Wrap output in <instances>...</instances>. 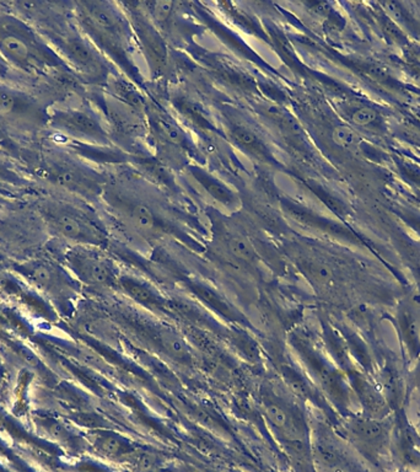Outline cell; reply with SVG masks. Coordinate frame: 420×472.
<instances>
[{
  "label": "cell",
  "instance_id": "cell-33",
  "mask_svg": "<svg viewBox=\"0 0 420 472\" xmlns=\"http://www.w3.org/2000/svg\"><path fill=\"white\" fill-rule=\"evenodd\" d=\"M413 58H414L415 62L420 65V49L415 52L414 55H413Z\"/></svg>",
  "mask_w": 420,
  "mask_h": 472
},
{
  "label": "cell",
  "instance_id": "cell-27",
  "mask_svg": "<svg viewBox=\"0 0 420 472\" xmlns=\"http://www.w3.org/2000/svg\"><path fill=\"white\" fill-rule=\"evenodd\" d=\"M399 324H401L402 335H403L404 340L407 342V346L410 348V353L413 356H418V351L420 348L419 335L417 331V324H415L413 316L408 311H404L401 314Z\"/></svg>",
  "mask_w": 420,
  "mask_h": 472
},
{
  "label": "cell",
  "instance_id": "cell-7",
  "mask_svg": "<svg viewBox=\"0 0 420 472\" xmlns=\"http://www.w3.org/2000/svg\"><path fill=\"white\" fill-rule=\"evenodd\" d=\"M343 435L353 448L372 462L385 460L392 446V427L383 419L349 417L344 421Z\"/></svg>",
  "mask_w": 420,
  "mask_h": 472
},
{
  "label": "cell",
  "instance_id": "cell-35",
  "mask_svg": "<svg viewBox=\"0 0 420 472\" xmlns=\"http://www.w3.org/2000/svg\"><path fill=\"white\" fill-rule=\"evenodd\" d=\"M1 203H3V200H1V198H0V204H1Z\"/></svg>",
  "mask_w": 420,
  "mask_h": 472
},
{
  "label": "cell",
  "instance_id": "cell-14",
  "mask_svg": "<svg viewBox=\"0 0 420 472\" xmlns=\"http://www.w3.org/2000/svg\"><path fill=\"white\" fill-rule=\"evenodd\" d=\"M214 240L220 250L229 256L231 260L241 266H257L259 254L256 246L252 244L250 238L241 231V229L230 225L223 219H217L213 222Z\"/></svg>",
  "mask_w": 420,
  "mask_h": 472
},
{
  "label": "cell",
  "instance_id": "cell-18",
  "mask_svg": "<svg viewBox=\"0 0 420 472\" xmlns=\"http://www.w3.org/2000/svg\"><path fill=\"white\" fill-rule=\"evenodd\" d=\"M20 272L35 286L48 292L60 290L66 286V274L46 261H33L21 265Z\"/></svg>",
  "mask_w": 420,
  "mask_h": 472
},
{
  "label": "cell",
  "instance_id": "cell-30",
  "mask_svg": "<svg viewBox=\"0 0 420 472\" xmlns=\"http://www.w3.org/2000/svg\"><path fill=\"white\" fill-rule=\"evenodd\" d=\"M382 8H383L385 14L387 15L388 20H391L393 24H399V25H403V11H402V9L399 8V6L397 4V3H393V1L382 3Z\"/></svg>",
  "mask_w": 420,
  "mask_h": 472
},
{
  "label": "cell",
  "instance_id": "cell-9",
  "mask_svg": "<svg viewBox=\"0 0 420 472\" xmlns=\"http://www.w3.org/2000/svg\"><path fill=\"white\" fill-rule=\"evenodd\" d=\"M71 271L82 283L93 287L118 286V272L107 256L100 254L91 246H77L66 255Z\"/></svg>",
  "mask_w": 420,
  "mask_h": 472
},
{
  "label": "cell",
  "instance_id": "cell-21",
  "mask_svg": "<svg viewBox=\"0 0 420 472\" xmlns=\"http://www.w3.org/2000/svg\"><path fill=\"white\" fill-rule=\"evenodd\" d=\"M118 286L128 297H131L140 305L154 310H165L167 308V303L161 297V294L158 293L156 289L150 284L143 282L140 279L129 276H120Z\"/></svg>",
  "mask_w": 420,
  "mask_h": 472
},
{
  "label": "cell",
  "instance_id": "cell-20",
  "mask_svg": "<svg viewBox=\"0 0 420 472\" xmlns=\"http://www.w3.org/2000/svg\"><path fill=\"white\" fill-rule=\"evenodd\" d=\"M190 173L193 179L198 182V185L202 186L203 190L206 191L208 195L220 204H223L225 208L234 209L239 207L240 200L234 191L231 190L229 186L225 185L223 181L209 174L207 170L199 166H190Z\"/></svg>",
  "mask_w": 420,
  "mask_h": 472
},
{
  "label": "cell",
  "instance_id": "cell-24",
  "mask_svg": "<svg viewBox=\"0 0 420 472\" xmlns=\"http://www.w3.org/2000/svg\"><path fill=\"white\" fill-rule=\"evenodd\" d=\"M95 446L102 455L112 459H128L134 453V448L120 435L113 433H101L95 439Z\"/></svg>",
  "mask_w": 420,
  "mask_h": 472
},
{
  "label": "cell",
  "instance_id": "cell-16",
  "mask_svg": "<svg viewBox=\"0 0 420 472\" xmlns=\"http://www.w3.org/2000/svg\"><path fill=\"white\" fill-rule=\"evenodd\" d=\"M230 141L235 146L240 148L242 152L247 155L255 157L262 163H272L274 161L273 155L269 150L267 144L262 138L257 134L255 130L248 125L242 123H230L229 125Z\"/></svg>",
  "mask_w": 420,
  "mask_h": 472
},
{
  "label": "cell",
  "instance_id": "cell-23",
  "mask_svg": "<svg viewBox=\"0 0 420 472\" xmlns=\"http://www.w3.org/2000/svg\"><path fill=\"white\" fill-rule=\"evenodd\" d=\"M35 112L36 107L31 98L0 84V114L31 116Z\"/></svg>",
  "mask_w": 420,
  "mask_h": 472
},
{
  "label": "cell",
  "instance_id": "cell-12",
  "mask_svg": "<svg viewBox=\"0 0 420 472\" xmlns=\"http://www.w3.org/2000/svg\"><path fill=\"white\" fill-rule=\"evenodd\" d=\"M51 179L60 187L90 200L104 195L106 189L102 175L69 160L53 164Z\"/></svg>",
  "mask_w": 420,
  "mask_h": 472
},
{
  "label": "cell",
  "instance_id": "cell-11",
  "mask_svg": "<svg viewBox=\"0 0 420 472\" xmlns=\"http://www.w3.org/2000/svg\"><path fill=\"white\" fill-rule=\"evenodd\" d=\"M106 198L117 216L122 218V222L138 235L149 239H156L169 230L161 217H158L150 207L143 202L131 201L122 198L120 195L112 193H106Z\"/></svg>",
  "mask_w": 420,
  "mask_h": 472
},
{
  "label": "cell",
  "instance_id": "cell-8",
  "mask_svg": "<svg viewBox=\"0 0 420 472\" xmlns=\"http://www.w3.org/2000/svg\"><path fill=\"white\" fill-rule=\"evenodd\" d=\"M312 460L315 472H364L332 429L318 424L311 430Z\"/></svg>",
  "mask_w": 420,
  "mask_h": 472
},
{
  "label": "cell",
  "instance_id": "cell-28",
  "mask_svg": "<svg viewBox=\"0 0 420 472\" xmlns=\"http://www.w3.org/2000/svg\"><path fill=\"white\" fill-rule=\"evenodd\" d=\"M331 139L339 148L354 149L359 146L360 137L349 125H336L331 132Z\"/></svg>",
  "mask_w": 420,
  "mask_h": 472
},
{
  "label": "cell",
  "instance_id": "cell-5",
  "mask_svg": "<svg viewBox=\"0 0 420 472\" xmlns=\"http://www.w3.org/2000/svg\"><path fill=\"white\" fill-rule=\"evenodd\" d=\"M49 42L68 68L77 71L84 79L93 82H106L109 79V63L88 36H84L75 28L52 30Z\"/></svg>",
  "mask_w": 420,
  "mask_h": 472
},
{
  "label": "cell",
  "instance_id": "cell-15",
  "mask_svg": "<svg viewBox=\"0 0 420 472\" xmlns=\"http://www.w3.org/2000/svg\"><path fill=\"white\" fill-rule=\"evenodd\" d=\"M348 376L349 384L360 401L364 416L377 419L386 418L391 411V406L388 405L382 391L378 390L377 386L372 384V381L366 379L364 375L354 370H348Z\"/></svg>",
  "mask_w": 420,
  "mask_h": 472
},
{
  "label": "cell",
  "instance_id": "cell-34",
  "mask_svg": "<svg viewBox=\"0 0 420 472\" xmlns=\"http://www.w3.org/2000/svg\"><path fill=\"white\" fill-rule=\"evenodd\" d=\"M8 472H20V471H17V470H14V469H10V470H9V471Z\"/></svg>",
  "mask_w": 420,
  "mask_h": 472
},
{
  "label": "cell",
  "instance_id": "cell-1",
  "mask_svg": "<svg viewBox=\"0 0 420 472\" xmlns=\"http://www.w3.org/2000/svg\"><path fill=\"white\" fill-rule=\"evenodd\" d=\"M261 410L271 432L289 455L298 472H315L311 428L298 402L272 387L263 389Z\"/></svg>",
  "mask_w": 420,
  "mask_h": 472
},
{
  "label": "cell",
  "instance_id": "cell-22",
  "mask_svg": "<svg viewBox=\"0 0 420 472\" xmlns=\"http://www.w3.org/2000/svg\"><path fill=\"white\" fill-rule=\"evenodd\" d=\"M187 286L190 288L192 293L196 294L199 300H202L203 303L212 306L217 313L223 315L226 319L237 321V322L245 321V319L241 317L240 314L232 306H230L224 299L221 298L212 288H209L201 282H194V281H188Z\"/></svg>",
  "mask_w": 420,
  "mask_h": 472
},
{
  "label": "cell",
  "instance_id": "cell-17",
  "mask_svg": "<svg viewBox=\"0 0 420 472\" xmlns=\"http://www.w3.org/2000/svg\"><path fill=\"white\" fill-rule=\"evenodd\" d=\"M150 125L158 139L164 148H175L181 152L192 150V144L186 133L181 130L175 121L166 114H150Z\"/></svg>",
  "mask_w": 420,
  "mask_h": 472
},
{
  "label": "cell",
  "instance_id": "cell-32",
  "mask_svg": "<svg viewBox=\"0 0 420 472\" xmlns=\"http://www.w3.org/2000/svg\"><path fill=\"white\" fill-rule=\"evenodd\" d=\"M8 179H9V173L6 171V168H1V166H0V180Z\"/></svg>",
  "mask_w": 420,
  "mask_h": 472
},
{
  "label": "cell",
  "instance_id": "cell-31",
  "mask_svg": "<svg viewBox=\"0 0 420 472\" xmlns=\"http://www.w3.org/2000/svg\"><path fill=\"white\" fill-rule=\"evenodd\" d=\"M10 67L8 65L6 60H3L1 55H0V82H1V80H6V78L9 76V74H10Z\"/></svg>",
  "mask_w": 420,
  "mask_h": 472
},
{
  "label": "cell",
  "instance_id": "cell-6",
  "mask_svg": "<svg viewBox=\"0 0 420 472\" xmlns=\"http://www.w3.org/2000/svg\"><path fill=\"white\" fill-rule=\"evenodd\" d=\"M290 346L299 356L309 375L322 392L331 399L339 410L345 411L349 406V390L338 370L328 363L311 340L302 332H293Z\"/></svg>",
  "mask_w": 420,
  "mask_h": 472
},
{
  "label": "cell",
  "instance_id": "cell-25",
  "mask_svg": "<svg viewBox=\"0 0 420 472\" xmlns=\"http://www.w3.org/2000/svg\"><path fill=\"white\" fill-rule=\"evenodd\" d=\"M111 91L115 100L120 103H125L128 107L136 110L139 114H142L145 110L144 100L142 94L138 91V89L133 87L131 82H127L125 79H117L111 84Z\"/></svg>",
  "mask_w": 420,
  "mask_h": 472
},
{
  "label": "cell",
  "instance_id": "cell-26",
  "mask_svg": "<svg viewBox=\"0 0 420 472\" xmlns=\"http://www.w3.org/2000/svg\"><path fill=\"white\" fill-rule=\"evenodd\" d=\"M174 105H175L176 109L180 111V114H183L187 120L191 121L193 125L204 130L212 128V125L207 120L203 110H201V107L196 103L191 101L190 98H174Z\"/></svg>",
  "mask_w": 420,
  "mask_h": 472
},
{
  "label": "cell",
  "instance_id": "cell-29",
  "mask_svg": "<svg viewBox=\"0 0 420 472\" xmlns=\"http://www.w3.org/2000/svg\"><path fill=\"white\" fill-rule=\"evenodd\" d=\"M378 119L376 110L369 106H361L359 109L354 110L350 114L351 123L358 127H367L376 122Z\"/></svg>",
  "mask_w": 420,
  "mask_h": 472
},
{
  "label": "cell",
  "instance_id": "cell-2",
  "mask_svg": "<svg viewBox=\"0 0 420 472\" xmlns=\"http://www.w3.org/2000/svg\"><path fill=\"white\" fill-rule=\"evenodd\" d=\"M0 55L10 68L30 74L69 69L44 36L4 10H0Z\"/></svg>",
  "mask_w": 420,
  "mask_h": 472
},
{
  "label": "cell",
  "instance_id": "cell-3",
  "mask_svg": "<svg viewBox=\"0 0 420 472\" xmlns=\"http://www.w3.org/2000/svg\"><path fill=\"white\" fill-rule=\"evenodd\" d=\"M39 211L53 233L77 246L98 247L107 243L104 224L82 207L64 201H46Z\"/></svg>",
  "mask_w": 420,
  "mask_h": 472
},
{
  "label": "cell",
  "instance_id": "cell-4",
  "mask_svg": "<svg viewBox=\"0 0 420 472\" xmlns=\"http://www.w3.org/2000/svg\"><path fill=\"white\" fill-rule=\"evenodd\" d=\"M77 22L91 42L123 57L131 42V26L120 11L106 1H82L77 4Z\"/></svg>",
  "mask_w": 420,
  "mask_h": 472
},
{
  "label": "cell",
  "instance_id": "cell-13",
  "mask_svg": "<svg viewBox=\"0 0 420 472\" xmlns=\"http://www.w3.org/2000/svg\"><path fill=\"white\" fill-rule=\"evenodd\" d=\"M131 28H134L154 74H165L169 68L170 53L154 22L144 15V11L131 10Z\"/></svg>",
  "mask_w": 420,
  "mask_h": 472
},
{
  "label": "cell",
  "instance_id": "cell-19",
  "mask_svg": "<svg viewBox=\"0 0 420 472\" xmlns=\"http://www.w3.org/2000/svg\"><path fill=\"white\" fill-rule=\"evenodd\" d=\"M280 373H282L285 384L291 391V395L296 397L298 401L299 400L302 402L310 401L322 410H327L328 405L325 401L322 394H320L316 390V387L310 383V380L307 379L305 375L301 373L300 370L288 364H282Z\"/></svg>",
  "mask_w": 420,
  "mask_h": 472
},
{
  "label": "cell",
  "instance_id": "cell-10",
  "mask_svg": "<svg viewBox=\"0 0 420 472\" xmlns=\"http://www.w3.org/2000/svg\"><path fill=\"white\" fill-rule=\"evenodd\" d=\"M49 125L64 136L95 144H107L109 134L95 114L79 109L55 110L49 116Z\"/></svg>",
  "mask_w": 420,
  "mask_h": 472
}]
</instances>
